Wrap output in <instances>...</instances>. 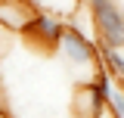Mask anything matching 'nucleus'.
<instances>
[{"instance_id": "1", "label": "nucleus", "mask_w": 124, "mask_h": 118, "mask_svg": "<svg viewBox=\"0 0 124 118\" xmlns=\"http://www.w3.org/2000/svg\"><path fill=\"white\" fill-rule=\"evenodd\" d=\"M59 53L71 68H84V72H99L102 68V47H96L75 25H65L59 37Z\"/></svg>"}, {"instance_id": "2", "label": "nucleus", "mask_w": 124, "mask_h": 118, "mask_svg": "<svg viewBox=\"0 0 124 118\" xmlns=\"http://www.w3.org/2000/svg\"><path fill=\"white\" fill-rule=\"evenodd\" d=\"M87 9H90V22L99 37V47L124 50V9L115 0H96Z\"/></svg>"}, {"instance_id": "3", "label": "nucleus", "mask_w": 124, "mask_h": 118, "mask_svg": "<svg viewBox=\"0 0 124 118\" xmlns=\"http://www.w3.org/2000/svg\"><path fill=\"white\" fill-rule=\"evenodd\" d=\"M62 31H65V22H62L56 13H50V9H37V13L31 16L28 28L22 31V34H28L31 41H37V44H44V47H59Z\"/></svg>"}, {"instance_id": "4", "label": "nucleus", "mask_w": 124, "mask_h": 118, "mask_svg": "<svg viewBox=\"0 0 124 118\" xmlns=\"http://www.w3.org/2000/svg\"><path fill=\"white\" fill-rule=\"evenodd\" d=\"M102 65H106V72L118 81V87H124V50L102 47Z\"/></svg>"}, {"instance_id": "5", "label": "nucleus", "mask_w": 124, "mask_h": 118, "mask_svg": "<svg viewBox=\"0 0 124 118\" xmlns=\"http://www.w3.org/2000/svg\"><path fill=\"white\" fill-rule=\"evenodd\" d=\"M108 109L115 118H124V87H115L108 93Z\"/></svg>"}, {"instance_id": "6", "label": "nucleus", "mask_w": 124, "mask_h": 118, "mask_svg": "<svg viewBox=\"0 0 124 118\" xmlns=\"http://www.w3.org/2000/svg\"><path fill=\"white\" fill-rule=\"evenodd\" d=\"M90 3H96V0H81V6H90Z\"/></svg>"}]
</instances>
